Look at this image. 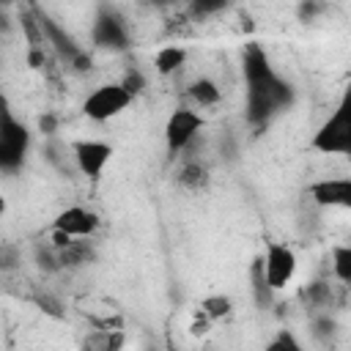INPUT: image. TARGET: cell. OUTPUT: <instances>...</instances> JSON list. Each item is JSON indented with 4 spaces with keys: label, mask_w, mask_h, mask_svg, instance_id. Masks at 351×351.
Segmentation results:
<instances>
[{
    "label": "cell",
    "mask_w": 351,
    "mask_h": 351,
    "mask_svg": "<svg viewBox=\"0 0 351 351\" xmlns=\"http://www.w3.org/2000/svg\"><path fill=\"white\" fill-rule=\"evenodd\" d=\"M310 148L318 154H329V156L332 154L351 156V85L343 90L337 107L315 129Z\"/></svg>",
    "instance_id": "cell-1"
},
{
    "label": "cell",
    "mask_w": 351,
    "mask_h": 351,
    "mask_svg": "<svg viewBox=\"0 0 351 351\" xmlns=\"http://www.w3.org/2000/svg\"><path fill=\"white\" fill-rule=\"evenodd\" d=\"M132 101H134V93L123 82H104V85L93 88L85 96L82 112H85V118H90L96 123H104V121L118 118L123 110H129Z\"/></svg>",
    "instance_id": "cell-2"
},
{
    "label": "cell",
    "mask_w": 351,
    "mask_h": 351,
    "mask_svg": "<svg viewBox=\"0 0 351 351\" xmlns=\"http://www.w3.org/2000/svg\"><path fill=\"white\" fill-rule=\"evenodd\" d=\"M261 266H263V277H266L269 288L271 291H282V288H288L293 282L296 269H299V261H296V252L288 244L269 241Z\"/></svg>",
    "instance_id": "cell-3"
},
{
    "label": "cell",
    "mask_w": 351,
    "mask_h": 351,
    "mask_svg": "<svg viewBox=\"0 0 351 351\" xmlns=\"http://www.w3.org/2000/svg\"><path fill=\"white\" fill-rule=\"evenodd\" d=\"M203 129V115L192 107H178L170 112L167 123H165V145H167V154H181L195 137L197 132Z\"/></svg>",
    "instance_id": "cell-4"
},
{
    "label": "cell",
    "mask_w": 351,
    "mask_h": 351,
    "mask_svg": "<svg viewBox=\"0 0 351 351\" xmlns=\"http://www.w3.org/2000/svg\"><path fill=\"white\" fill-rule=\"evenodd\" d=\"M307 192L321 208H351V176L318 178L307 186Z\"/></svg>",
    "instance_id": "cell-5"
},
{
    "label": "cell",
    "mask_w": 351,
    "mask_h": 351,
    "mask_svg": "<svg viewBox=\"0 0 351 351\" xmlns=\"http://www.w3.org/2000/svg\"><path fill=\"white\" fill-rule=\"evenodd\" d=\"M112 159V145L104 140H80L74 143V162L80 167L82 176H88L90 181H99L104 167Z\"/></svg>",
    "instance_id": "cell-6"
},
{
    "label": "cell",
    "mask_w": 351,
    "mask_h": 351,
    "mask_svg": "<svg viewBox=\"0 0 351 351\" xmlns=\"http://www.w3.org/2000/svg\"><path fill=\"white\" fill-rule=\"evenodd\" d=\"M99 225H101L99 214L90 211V208H85V206H69V208H63V211L55 217V222H52L55 230H63V233H69L71 239H90V236L99 230Z\"/></svg>",
    "instance_id": "cell-7"
},
{
    "label": "cell",
    "mask_w": 351,
    "mask_h": 351,
    "mask_svg": "<svg viewBox=\"0 0 351 351\" xmlns=\"http://www.w3.org/2000/svg\"><path fill=\"white\" fill-rule=\"evenodd\" d=\"M27 148V132L25 126H16L11 121V115H5L3 121V132H0V154H3V165L11 167L25 156Z\"/></svg>",
    "instance_id": "cell-8"
},
{
    "label": "cell",
    "mask_w": 351,
    "mask_h": 351,
    "mask_svg": "<svg viewBox=\"0 0 351 351\" xmlns=\"http://www.w3.org/2000/svg\"><path fill=\"white\" fill-rule=\"evenodd\" d=\"M244 77H247V85H255V82H263V80L274 77L266 52L255 44H250L247 52H244Z\"/></svg>",
    "instance_id": "cell-9"
},
{
    "label": "cell",
    "mask_w": 351,
    "mask_h": 351,
    "mask_svg": "<svg viewBox=\"0 0 351 351\" xmlns=\"http://www.w3.org/2000/svg\"><path fill=\"white\" fill-rule=\"evenodd\" d=\"M184 63H186V49H184L181 44H165V47H159L156 55H154V69H156V74H162V77L176 74Z\"/></svg>",
    "instance_id": "cell-10"
},
{
    "label": "cell",
    "mask_w": 351,
    "mask_h": 351,
    "mask_svg": "<svg viewBox=\"0 0 351 351\" xmlns=\"http://www.w3.org/2000/svg\"><path fill=\"white\" fill-rule=\"evenodd\" d=\"M186 96H189L192 104H197V107H214V104H219L222 90H219V85H217L211 77H197V80L189 82Z\"/></svg>",
    "instance_id": "cell-11"
},
{
    "label": "cell",
    "mask_w": 351,
    "mask_h": 351,
    "mask_svg": "<svg viewBox=\"0 0 351 351\" xmlns=\"http://www.w3.org/2000/svg\"><path fill=\"white\" fill-rule=\"evenodd\" d=\"M96 41L101 47H112V49H123L126 47V30L121 27V22L115 16H101L96 22Z\"/></svg>",
    "instance_id": "cell-12"
},
{
    "label": "cell",
    "mask_w": 351,
    "mask_h": 351,
    "mask_svg": "<svg viewBox=\"0 0 351 351\" xmlns=\"http://www.w3.org/2000/svg\"><path fill=\"white\" fill-rule=\"evenodd\" d=\"M178 184H181L184 189H189V192L206 189V184H208V170H206V165H200V162H186V165L178 170Z\"/></svg>",
    "instance_id": "cell-13"
},
{
    "label": "cell",
    "mask_w": 351,
    "mask_h": 351,
    "mask_svg": "<svg viewBox=\"0 0 351 351\" xmlns=\"http://www.w3.org/2000/svg\"><path fill=\"white\" fill-rule=\"evenodd\" d=\"M197 310H200L208 321H219V318H228V315H230V310H233V299L225 296V293H211V296H206V299L200 302Z\"/></svg>",
    "instance_id": "cell-14"
},
{
    "label": "cell",
    "mask_w": 351,
    "mask_h": 351,
    "mask_svg": "<svg viewBox=\"0 0 351 351\" xmlns=\"http://www.w3.org/2000/svg\"><path fill=\"white\" fill-rule=\"evenodd\" d=\"M332 271L340 282L351 285V244L332 247Z\"/></svg>",
    "instance_id": "cell-15"
},
{
    "label": "cell",
    "mask_w": 351,
    "mask_h": 351,
    "mask_svg": "<svg viewBox=\"0 0 351 351\" xmlns=\"http://www.w3.org/2000/svg\"><path fill=\"white\" fill-rule=\"evenodd\" d=\"M228 0H189V14L192 16H208L217 14L219 8H225Z\"/></svg>",
    "instance_id": "cell-16"
},
{
    "label": "cell",
    "mask_w": 351,
    "mask_h": 351,
    "mask_svg": "<svg viewBox=\"0 0 351 351\" xmlns=\"http://www.w3.org/2000/svg\"><path fill=\"white\" fill-rule=\"evenodd\" d=\"M123 85H126V88H129V90H132V93L137 96V93H140V90L145 88V80L140 77V71H134V69H132V71H129V74L123 77Z\"/></svg>",
    "instance_id": "cell-17"
},
{
    "label": "cell",
    "mask_w": 351,
    "mask_h": 351,
    "mask_svg": "<svg viewBox=\"0 0 351 351\" xmlns=\"http://www.w3.org/2000/svg\"><path fill=\"white\" fill-rule=\"evenodd\" d=\"M269 348H271V351H277V348H299V343L291 337V332H280L277 340L269 343Z\"/></svg>",
    "instance_id": "cell-18"
}]
</instances>
